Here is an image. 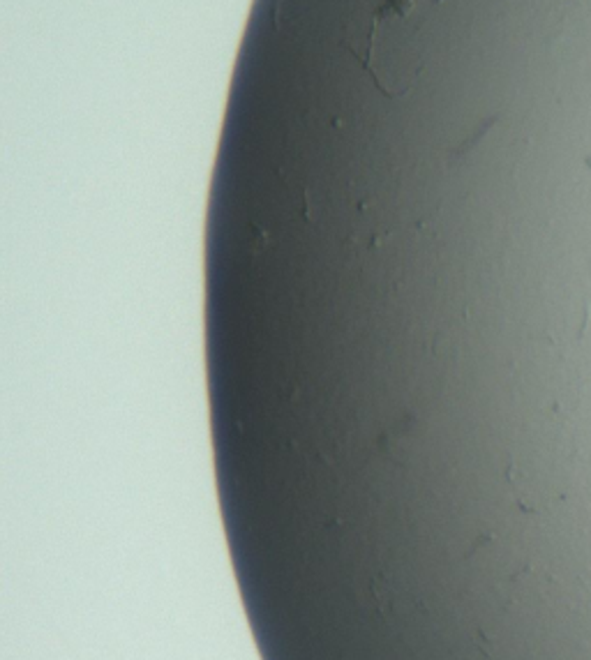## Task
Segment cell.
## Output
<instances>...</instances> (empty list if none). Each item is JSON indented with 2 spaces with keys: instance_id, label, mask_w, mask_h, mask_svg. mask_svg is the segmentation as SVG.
Segmentation results:
<instances>
[{
  "instance_id": "6da1fadb",
  "label": "cell",
  "mask_w": 591,
  "mask_h": 660,
  "mask_svg": "<svg viewBox=\"0 0 591 660\" xmlns=\"http://www.w3.org/2000/svg\"><path fill=\"white\" fill-rule=\"evenodd\" d=\"M423 5L425 0H384L372 14L363 42L351 44L377 86L388 95H400L409 88V76L418 55L416 46Z\"/></svg>"
}]
</instances>
